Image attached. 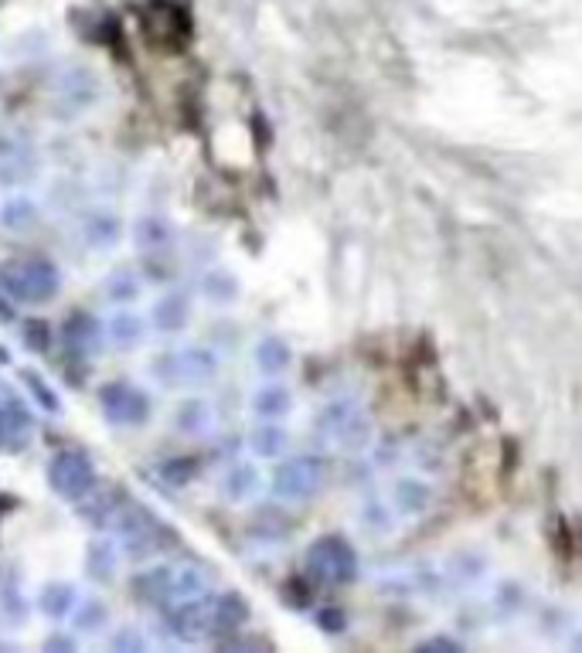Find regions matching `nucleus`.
Returning a JSON list of instances; mask_svg holds the SVG:
<instances>
[{"instance_id":"nucleus-9","label":"nucleus","mask_w":582,"mask_h":653,"mask_svg":"<svg viewBox=\"0 0 582 653\" xmlns=\"http://www.w3.org/2000/svg\"><path fill=\"white\" fill-rule=\"evenodd\" d=\"M194 290L188 286H167L161 290L154 299H150V331L161 334V337H181L191 331V320H194Z\"/></svg>"},{"instance_id":"nucleus-40","label":"nucleus","mask_w":582,"mask_h":653,"mask_svg":"<svg viewBox=\"0 0 582 653\" xmlns=\"http://www.w3.org/2000/svg\"><path fill=\"white\" fill-rule=\"evenodd\" d=\"M501 589L508 592V599H504V596L497 592V606H501L504 613H515V610H521V606H524V596H521V589H518L515 582H504Z\"/></svg>"},{"instance_id":"nucleus-1","label":"nucleus","mask_w":582,"mask_h":653,"mask_svg":"<svg viewBox=\"0 0 582 653\" xmlns=\"http://www.w3.org/2000/svg\"><path fill=\"white\" fill-rule=\"evenodd\" d=\"M0 293L14 307H45L62 293V269L45 256H11L0 263Z\"/></svg>"},{"instance_id":"nucleus-3","label":"nucleus","mask_w":582,"mask_h":653,"mask_svg":"<svg viewBox=\"0 0 582 653\" xmlns=\"http://www.w3.org/2000/svg\"><path fill=\"white\" fill-rule=\"evenodd\" d=\"M96 409L113 430H143L154 419V395L140 382L113 379L96 388Z\"/></svg>"},{"instance_id":"nucleus-25","label":"nucleus","mask_w":582,"mask_h":653,"mask_svg":"<svg viewBox=\"0 0 582 653\" xmlns=\"http://www.w3.org/2000/svg\"><path fill=\"white\" fill-rule=\"evenodd\" d=\"M249 355L260 379H287L293 368V344L283 334H260Z\"/></svg>"},{"instance_id":"nucleus-7","label":"nucleus","mask_w":582,"mask_h":653,"mask_svg":"<svg viewBox=\"0 0 582 653\" xmlns=\"http://www.w3.org/2000/svg\"><path fill=\"white\" fill-rule=\"evenodd\" d=\"M126 229H130V221L113 205H86L75 215V239H79V245L92 256L116 253L126 242Z\"/></svg>"},{"instance_id":"nucleus-26","label":"nucleus","mask_w":582,"mask_h":653,"mask_svg":"<svg viewBox=\"0 0 582 653\" xmlns=\"http://www.w3.org/2000/svg\"><path fill=\"white\" fill-rule=\"evenodd\" d=\"M79 586L75 582H68V579H48V582H41L38 586V592H35V610H38V616L41 619H48V623H68V616H72V610H75V602H79Z\"/></svg>"},{"instance_id":"nucleus-17","label":"nucleus","mask_w":582,"mask_h":653,"mask_svg":"<svg viewBox=\"0 0 582 653\" xmlns=\"http://www.w3.org/2000/svg\"><path fill=\"white\" fill-rule=\"evenodd\" d=\"M103 326H106V347L113 350H123V355H130V350H140L147 341H150V320L147 313H140L137 307H116L103 317Z\"/></svg>"},{"instance_id":"nucleus-29","label":"nucleus","mask_w":582,"mask_h":653,"mask_svg":"<svg viewBox=\"0 0 582 653\" xmlns=\"http://www.w3.org/2000/svg\"><path fill=\"white\" fill-rule=\"evenodd\" d=\"M212 599V619H215V637L218 633H239L245 630V623L252 619V606L249 599L236 589H225V592H208Z\"/></svg>"},{"instance_id":"nucleus-35","label":"nucleus","mask_w":582,"mask_h":653,"mask_svg":"<svg viewBox=\"0 0 582 653\" xmlns=\"http://www.w3.org/2000/svg\"><path fill=\"white\" fill-rule=\"evenodd\" d=\"M28 613H31V599L21 589V582L14 579V575L0 579V616L11 619V623H21Z\"/></svg>"},{"instance_id":"nucleus-20","label":"nucleus","mask_w":582,"mask_h":653,"mask_svg":"<svg viewBox=\"0 0 582 653\" xmlns=\"http://www.w3.org/2000/svg\"><path fill=\"white\" fill-rule=\"evenodd\" d=\"M35 436H38V419L28 409V401H21L17 395L0 401V449L17 453V449L31 446Z\"/></svg>"},{"instance_id":"nucleus-16","label":"nucleus","mask_w":582,"mask_h":653,"mask_svg":"<svg viewBox=\"0 0 582 653\" xmlns=\"http://www.w3.org/2000/svg\"><path fill=\"white\" fill-rule=\"evenodd\" d=\"M194 296L205 307L218 310V313L236 310L242 304V280H239V272L232 266H218V263L208 266V269H201Z\"/></svg>"},{"instance_id":"nucleus-19","label":"nucleus","mask_w":582,"mask_h":653,"mask_svg":"<svg viewBox=\"0 0 582 653\" xmlns=\"http://www.w3.org/2000/svg\"><path fill=\"white\" fill-rule=\"evenodd\" d=\"M293 409H296V398L283 379H263L249 395V415L256 422H287Z\"/></svg>"},{"instance_id":"nucleus-24","label":"nucleus","mask_w":582,"mask_h":653,"mask_svg":"<svg viewBox=\"0 0 582 653\" xmlns=\"http://www.w3.org/2000/svg\"><path fill=\"white\" fill-rule=\"evenodd\" d=\"M126 500L130 497L123 494V487H96L89 497H83L79 504H72V508L79 511V521H86L92 532H110L119 511L126 508Z\"/></svg>"},{"instance_id":"nucleus-10","label":"nucleus","mask_w":582,"mask_h":653,"mask_svg":"<svg viewBox=\"0 0 582 653\" xmlns=\"http://www.w3.org/2000/svg\"><path fill=\"white\" fill-rule=\"evenodd\" d=\"M126 239H130V245L143 259H164L181 242V229L164 212H140L130 221V229H126Z\"/></svg>"},{"instance_id":"nucleus-8","label":"nucleus","mask_w":582,"mask_h":653,"mask_svg":"<svg viewBox=\"0 0 582 653\" xmlns=\"http://www.w3.org/2000/svg\"><path fill=\"white\" fill-rule=\"evenodd\" d=\"M164 630L174 643L198 646L215 637V619H212V599L194 596V599H177L164 610Z\"/></svg>"},{"instance_id":"nucleus-27","label":"nucleus","mask_w":582,"mask_h":653,"mask_svg":"<svg viewBox=\"0 0 582 653\" xmlns=\"http://www.w3.org/2000/svg\"><path fill=\"white\" fill-rule=\"evenodd\" d=\"M433 500H436V490L429 481H422V476H398L389 494L392 511L402 517H422L429 508H433Z\"/></svg>"},{"instance_id":"nucleus-28","label":"nucleus","mask_w":582,"mask_h":653,"mask_svg":"<svg viewBox=\"0 0 582 653\" xmlns=\"http://www.w3.org/2000/svg\"><path fill=\"white\" fill-rule=\"evenodd\" d=\"M290 439L293 436L287 430V422H252V430L245 433V449L249 457L273 463L290 453Z\"/></svg>"},{"instance_id":"nucleus-33","label":"nucleus","mask_w":582,"mask_h":653,"mask_svg":"<svg viewBox=\"0 0 582 653\" xmlns=\"http://www.w3.org/2000/svg\"><path fill=\"white\" fill-rule=\"evenodd\" d=\"M150 646H154V640H150V633L140 623H119V626H110L106 633V650L113 653H147Z\"/></svg>"},{"instance_id":"nucleus-4","label":"nucleus","mask_w":582,"mask_h":653,"mask_svg":"<svg viewBox=\"0 0 582 653\" xmlns=\"http://www.w3.org/2000/svg\"><path fill=\"white\" fill-rule=\"evenodd\" d=\"M45 484L65 504H79L83 497H89L99 487V466L86 449L62 446L45 463Z\"/></svg>"},{"instance_id":"nucleus-2","label":"nucleus","mask_w":582,"mask_h":653,"mask_svg":"<svg viewBox=\"0 0 582 653\" xmlns=\"http://www.w3.org/2000/svg\"><path fill=\"white\" fill-rule=\"evenodd\" d=\"M327 476H331V463L320 453H287L273 460V470L266 476V490L280 500V504H307L314 500Z\"/></svg>"},{"instance_id":"nucleus-39","label":"nucleus","mask_w":582,"mask_h":653,"mask_svg":"<svg viewBox=\"0 0 582 653\" xmlns=\"http://www.w3.org/2000/svg\"><path fill=\"white\" fill-rule=\"evenodd\" d=\"M31 140H24L21 133H14V130H0V161H8V157H21V154H31Z\"/></svg>"},{"instance_id":"nucleus-6","label":"nucleus","mask_w":582,"mask_h":653,"mask_svg":"<svg viewBox=\"0 0 582 653\" xmlns=\"http://www.w3.org/2000/svg\"><path fill=\"white\" fill-rule=\"evenodd\" d=\"M303 568L314 582H324V586H351L358 579L362 572V559L354 545L341 535H324L317 538L307 555H303Z\"/></svg>"},{"instance_id":"nucleus-41","label":"nucleus","mask_w":582,"mask_h":653,"mask_svg":"<svg viewBox=\"0 0 582 653\" xmlns=\"http://www.w3.org/2000/svg\"><path fill=\"white\" fill-rule=\"evenodd\" d=\"M575 646H582V637H579V640H575Z\"/></svg>"},{"instance_id":"nucleus-34","label":"nucleus","mask_w":582,"mask_h":653,"mask_svg":"<svg viewBox=\"0 0 582 653\" xmlns=\"http://www.w3.org/2000/svg\"><path fill=\"white\" fill-rule=\"evenodd\" d=\"M212 592V579L208 572L194 565V562H181L174 565V602L177 599H194V596H205Z\"/></svg>"},{"instance_id":"nucleus-31","label":"nucleus","mask_w":582,"mask_h":653,"mask_svg":"<svg viewBox=\"0 0 582 653\" xmlns=\"http://www.w3.org/2000/svg\"><path fill=\"white\" fill-rule=\"evenodd\" d=\"M354 415H358V406H354L351 398L327 401V406H320L317 415H314V433L324 436V439H331V443H338V436L344 433V425H347Z\"/></svg>"},{"instance_id":"nucleus-21","label":"nucleus","mask_w":582,"mask_h":653,"mask_svg":"<svg viewBox=\"0 0 582 653\" xmlns=\"http://www.w3.org/2000/svg\"><path fill=\"white\" fill-rule=\"evenodd\" d=\"M110 626H113V606H110V602L99 592H83L79 602H75L72 616H68V630L86 643V640L106 637Z\"/></svg>"},{"instance_id":"nucleus-18","label":"nucleus","mask_w":582,"mask_h":653,"mask_svg":"<svg viewBox=\"0 0 582 653\" xmlns=\"http://www.w3.org/2000/svg\"><path fill=\"white\" fill-rule=\"evenodd\" d=\"M62 341L72 355L79 358H96L106 350V326L103 317H96L89 310H75L62 320Z\"/></svg>"},{"instance_id":"nucleus-13","label":"nucleus","mask_w":582,"mask_h":653,"mask_svg":"<svg viewBox=\"0 0 582 653\" xmlns=\"http://www.w3.org/2000/svg\"><path fill=\"white\" fill-rule=\"evenodd\" d=\"M123 545L116 535L110 532H96L86 548H83V575L86 582L96 589H110L119 582V572H123Z\"/></svg>"},{"instance_id":"nucleus-37","label":"nucleus","mask_w":582,"mask_h":653,"mask_svg":"<svg viewBox=\"0 0 582 653\" xmlns=\"http://www.w3.org/2000/svg\"><path fill=\"white\" fill-rule=\"evenodd\" d=\"M79 646H83V640L75 637V633L68 630V626H59V630H52V633H48V637L41 640V650H45V653H75Z\"/></svg>"},{"instance_id":"nucleus-5","label":"nucleus","mask_w":582,"mask_h":653,"mask_svg":"<svg viewBox=\"0 0 582 653\" xmlns=\"http://www.w3.org/2000/svg\"><path fill=\"white\" fill-rule=\"evenodd\" d=\"M103 103V79L89 65H65L52 82V113L62 119H83Z\"/></svg>"},{"instance_id":"nucleus-30","label":"nucleus","mask_w":582,"mask_h":653,"mask_svg":"<svg viewBox=\"0 0 582 653\" xmlns=\"http://www.w3.org/2000/svg\"><path fill=\"white\" fill-rule=\"evenodd\" d=\"M21 388L28 392V401L35 409L48 412V415H62L65 412V401L55 392V385L45 379L38 368H21Z\"/></svg>"},{"instance_id":"nucleus-23","label":"nucleus","mask_w":582,"mask_h":653,"mask_svg":"<svg viewBox=\"0 0 582 653\" xmlns=\"http://www.w3.org/2000/svg\"><path fill=\"white\" fill-rule=\"evenodd\" d=\"M143 296H147V280L134 266H116L103 276V280H99V299H103L110 310L140 307Z\"/></svg>"},{"instance_id":"nucleus-14","label":"nucleus","mask_w":582,"mask_h":653,"mask_svg":"<svg viewBox=\"0 0 582 653\" xmlns=\"http://www.w3.org/2000/svg\"><path fill=\"white\" fill-rule=\"evenodd\" d=\"M45 225V205L41 197L28 188H11L0 194V232L11 239H28Z\"/></svg>"},{"instance_id":"nucleus-15","label":"nucleus","mask_w":582,"mask_h":653,"mask_svg":"<svg viewBox=\"0 0 582 653\" xmlns=\"http://www.w3.org/2000/svg\"><path fill=\"white\" fill-rule=\"evenodd\" d=\"M177 364H181L185 388H212L222 379V350L205 341H188L177 347Z\"/></svg>"},{"instance_id":"nucleus-11","label":"nucleus","mask_w":582,"mask_h":653,"mask_svg":"<svg viewBox=\"0 0 582 653\" xmlns=\"http://www.w3.org/2000/svg\"><path fill=\"white\" fill-rule=\"evenodd\" d=\"M167 425H170V433L181 436V439H205V436L215 433L218 409H215V401L205 392L191 388L185 395H177V401L167 412Z\"/></svg>"},{"instance_id":"nucleus-38","label":"nucleus","mask_w":582,"mask_h":653,"mask_svg":"<svg viewBox=\"0 0 582 653\" xmlns=\"http://www.w3.org/2000/svg\"><path fill=\"white\" fill-rule=\"evenodd\" d=\"M314 623H317L320 633H344V630H347V616H344V610H338V606L317 610Z\"/></svg>"},{"instance_id":"nucleus-22","label":"nucleus","mask_w":582,"mask_h":653,"mask_svg":"<svg viewBox=\"0 0 582 653\" xmlns=\"http://www.w3.org/2000/svg\"><path fill=\"white\" fill-rule=\"evenodd\" d=\"M130 589H134V599H140L143 606L167 610L174 602V562L143 565L140 572H134Z\"/></svg>"},{"instance_id":"nucleus-12","label":"nucleus","mask_w":582,"mask_h":653,"mask_svg":"<svg viewBox=\"0 0 582 653\" xmlns=\"http://www.w3.org/2000/svg\"><path fill=\"white\" fill-rule=\"evenodd\" d=\"M266 494V473L256 457H239L218 476V497L229 508H252Z\"/></svg>"},{"instance_id":"nucleus-32","label":"nucleus","mask_w":582,"mask_h":653,"mask_svg":"<svg viewBox=\"0 0 582 653\" xmlns=\"http://www.w3.org/2000/svg\"><path fill=\"white\" fill-rule=\"evenodd\" d=\"M147 379L164 392H185L181 364H177V347H161L147 358Z\"/></svg>"},{"instance_id":"nucleus-36","label":"nucleus","mask_w":582,"mask_h":653,"mask_svg":"<svg viewBox=\"0 0 582 653\" xmlns=\"http://www.w3.org/2000/svg\"><path fill=\"white\" fill-rule=\"evenodd\" d=\"M358 521H362V527H365L368 535H389L392 524H395V511H392L389 500L371 497V500H365V504H362Z\"/></svg>"}]
</instances>
